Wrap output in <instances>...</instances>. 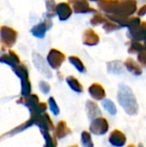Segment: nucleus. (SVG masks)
I'll use <instances>...</instances> for the list:
<instances>
[{
	"label": "nucleus",
	"mask_w": 146,
	"mask_h": 147,
	"mask_svg": "<svg viewBox=\"0 0 146 147\" xmlns=\"http://www.w3.org/2000/svg\"><path fill=\"white\" fill-rule=\"evenodd\" d=\"M119 102L125 111L130 115H137L139 111V106L136 99L129 89L124 88L120 89L119 94Z\"/></svg>",
	"instance_id": "nucleus-1"
},
{
	"label": "nucleus",
	"mask_w": 146,
	"mask_h": 147,
	"mask_svg": "<svg viewBox=\"0 0 146 147\" xmlns=\"http://www.w3.org/2000/svg\"><path fill=\"white\" fill-rule=\"evenodd\" d=\"M90 132L94 134L102 135L106 134L108 130V124L106 119L103 118H96L92 121L90 124Z\"/></svg>",
	"instance_id": "nucleus-2"
},
{
	"label": "nucleus",
	"mask_w": 146,
	"mask_h": 147,
	"mask_svg": "<svg viewBox=\"0 0 146 147\" xmlns=\"http://www.w3.org/2000/svg\"><path fill=\"white\" fill-rule=\"evenodd\" d=\"M109 142L114 146L121 147L126 143V136L124 134L119 130H114L109 136Z\"/></svg>",
	"instance_id": "nucleus-3"
},
{
	"label": "nucleus",
	"mask_w": 146,
	"mask_h": 147,
	"mask_svg": "<svg viewBox=\"0 0 146 147\" xmlns=\"http://www.w3.org/2000/svg\"><path fill=\"white\" fill-rule=\"evenodd\" d=\"M86 109H87V113L89 115V118L90 120H95L96 118H98V116L101 115V110L99 109L98 106L93 102H88L87 105H86Z\"/></svg>",
	"instance_id": "nucleus-4"
},
{
	"label": "nucleus",
	"mask_w": 146,
	"mask_h": 147,
	"mask_svg": "<svg viewBox=\"0 0 146 147\" xmlns=\"http://www.w3.org/2000/svg\"><path fill=\"white\" fill-rule=\"evenodd\" d=\"M69 133H71V130L69 129V127L66 126V123L64 122V121H61L59 123L58 127H57V131H56V134H57V136L61 139L65 136H66Z\"/></svg>",
	"instance_id": "nucleus-5"
},
{
	"label": "nucleus",
	"mask_w": 146,
	"mask_h": 147,
	"mask_svg": "<svg viewBox=\"0 0 146 147\" xmlns=\"http://www.w3.org/2000/svg\"><path fill=\"white\" fill-rule=\"evenodd\" d=\"M102 105L104 107V109L110 114V115H114L117 112V109H116V107L114 105V103L109 100H104L102 102Z\"/></svg>",
	"instance_id": "nucleus-6"
},
{
	"label": "nucleus",
	"mask_w": 146,
	"mask_h": 147,
	"mask_svg": "<svg viewBox=\"0 0 146 147\" xmlns=\"http://www.w3.org/2000/svg\"><path fill=\"white\" fill-rule=\"evenodd\" d=\"M82 145L83 147H94L90 134L87 132L82 134Z\"/></svg>",
	"instance_id": "nucleus-7"
},
{
	"label": "nucleus",
	"mask_w": 146,
	"mask_h": 147,
	"mask_svg": "<svg viewBox=\"0 0 146 147\" xmlns=\"http://www.w3.org/2000/svg\"><path fill=\"white\" fill-rule=\"evenodd\" d=\"M50 105H51V110L53 112V114H54V115H59V108H58L57 104L55 103V102L53 101V99H52V98H51V99H50Z\"/></svg>",
	"instance_id": "nucleus-8"
},
{
	"label": "nucleus",
	"mask_w": 146,
	"mask_h": 147,
	"mask_svg": "<svg viewBox=\"0 0 146 147\" xmlns=\"http://www.w3.org/2000/svg\"><path fill=\"white\" fill-rule=\"evenodd\" d=\"M127 147H135V146H134L133 145H130V146H127Z\"/></svg>",
	"instance_id": "nucleus-9"
},
{
	"label": "nucleus",
	"mask_w": 146,
	"mask_h": 147,
	"mask_svg": "<svg viewBox=\"0 0 146 147\" xmlns=\"http://www.w3.org/2000/svg\"><path fill=\"white\" fill-rule=\"evenodd\" d=\"M70 147H77V146H70Z\"/></svg>",
	"instance_id": "nucleus-10"
},
{
	"label": "nucleus",
	"mask_w": 146,
	"mask_h": 147,
	"mask_svg": "<svg viewBox=\"0 0 146 147\" xmlns=\"http://www.w3.org/2000/svg\"><path fill=\"white\" fill-rule=\"evenodd\" d=\"M139 147H143V146H142V145H140V146H139Z\"/></svg>",
	"instance_id": "nucleus-11"
}]
</instances>
